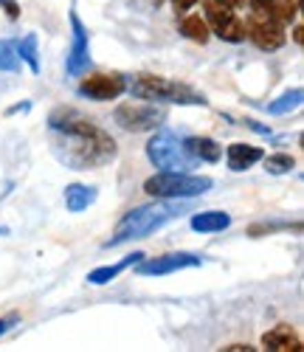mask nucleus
Wrapping results in <instances>:
<instances>
[{
	"label": "nucleus",
	"instance_id": "obj_1",
	"mask_svg": "<svg viewBox=\"0 0 304 352\" xmlns=\"http://www.w3.org/2000/svg\"><path fill=\"white\" fill-rule=\"evenodd\" d=\"M51 150L68 169H102L116 155V138L76 107H56L48 113Z\"/></svg>",
	"mask_w": 304,
	"mask_h": 352
},
{
	"label": "nucleus",
	"instance_id": "obj_2",
	"mask_svg": "<svg viewBox=\"0 0 304 352\" xmlns=\"http://www.w3.org/2000/svg\"><path fill=\"white\" fill-rule=\"evenodd\" d=\"M184 214V206L180 200H161L155 197V203H146V206H135L130 209L124 217L116 223V231L113 237L105 243V248H116V245H124L130 240H141V237H149L152 231L164 228L166 223L177 220Z\"/></svg>",
	"mask_w": 304,
	"mask_h": 352
},
{
	"label": "nucleus",
	"instance_id": "obj_3",
	"mask_svg": "<svg viewBox=\"0 0 304 352\" xmlns=\"http://www.w3.org/2000/svg\"><path fill=\"white\" fill-rule=\"evenodd\" d=\"M127 91L135 99L144 102H155V104H189V107H206L208 99L195 91L186 82H175L166 76H155V74H138L133 79H127Z\"/></svg>",
	"mask_w": 304,
	"mask_h": 352
},
{
	"label": "nucleus",
	"instance_id": "obj_4",
	"mask_svg": "<svg viewBox=\"0 0 304 352\" xmlns=\"http://www.w3.org/2000/svg\"><path fill=\"white\" fill-rule=\"evenodd\" d=\"M144 153L158 172H189L197 166V161L186 150L184 138L172 130H164V127L161 130L155 127V133H152V138L144 146Z\"/></svg>",
	"mask_w": 304,
	"mask_h": 352
},
{
	"label": "nucleus",
	"instance_id": "obj_5",
	"mask_svg": "<svg viewBox=\"0 0 304 352\" xmlns=\"http://www.w3.org/2000/svg\"><path fill=\"white\" fill-rule=\"evenodd\" d=\"M215 181L206 175H189V172H158L152 178L144 181V192L149 197H161V200H189L206 195Z\"/></svg>",
	"mask_w": 304,
	"mask_h": 352
},
{
	"label": "nucleus",
	"instance_id": "obj_6",
	"mask_svg": "<svg viewBox=\"0 0 304 352\" xmlns=\"http://www.w3.org/2000/svg\"><path fill=\"white\" fill-rule=\"evenodd\" d=\"M113 122L127 133H149L166 122V110L155 102H124L113 110Z\"/></svg>",
	"mask_w": 304,
	"mask_h": 352
},
{
	"label": "nucleus",
	"instance_id": "obj_7",
	"mask_svg": "<svg viewBox=\"0 0 304 352\" xmlns=\"http://www.w3.org/2000/svg\"><path fill=\"white\" fill-rule=\"evenodd\" d=\"M203 9H206V25L208 32L220 37L223 43H246V23L239 20L237 9H228L223 3H215V0H203Z\"/></svg>",
	"mask_w": 304,
	"mask_h": 352
},
{
	"label": "nucleus",
	"instance_id": "obj_8",
	"mask_svg": "<svg viewBox=\"0 0 304 352\" xmlns=\"http://www.w3.org/2000/svg\"><path fill=\"white\" fill-rule=\"evenodd\" d=\"M246 37L259 48V51H279L285 43H287V34H285V25L279 20H273L262 12H254L248 14L246 20Z\"/></svg>",
	"mask_w": 304,
	"mask_h": 352
},
{
	"label": "nucleus",
	"instance_id": "obj_9",
	"mask_svg": "<svg viewBox=\"0 0 304 352\" xmlns=\"http://www.w3.org/2000/svg\"><path fill=\"white\" fill-rule=\"evenodd\" d=\"M203 256L192 254V251H175V254H164V256H152V259H141L135 262V274L138 276H169L177 271H189V268H200Z\"/></svg>",
	"mask_w": 304,
	"mask_h": 352
},
{
	"label": "nucleus",
	"instance_id": "obj_10",
	"mask_svg": "<svg viewBox=\"0 0 304 352\" xmlns=\"http://www.w3.org/2000/svg\"><path fill=\"white\" fill-rule=\"evenodd\" d=\"M76 94L90 102H110L127 94L124 74H90L76 85Z\"/></svg>",
	"mask_w": 304,
	"mask_h": 352
},
{
	"label": "nucleus",
	"instance_id": "obj_11",
	"mask_svg": "<svg viewBox=\"0 0 304 352\" xmlns=\"http://www.w3.org/2000/svg\"><path fill=\"white\" fill-rule=\"evenodd\" d=\"M90 65V37H87V25L79 20L76 12H71V51L65 60V71L71 76H82Z\"/></svg>",
	"mask_w": 304,
	"mask_h": 352
},
{
	"label": "nucleus",
	"instance_id": "obj_12",
	"mask_svg": "<svg viewBox=\"0 0 304 352\" xmlns=\"http://www.w3.org/2000/svg\"><path fill=\"white\" fill-rule=\"evenodd\" d=\"M265 155L262 146L257 144H246V141H234L228 144V150H226V164L231 172H248L254 164H259Z\"/></svg>",
	"mask_w": 304,
	"mask_h": 352
},
{
	"label": "nucleus",
	"instance_id": "obj_13",
	"mask_svg": "<svg viewBox=\"0 0 304 352\" xmlns=\"http://www.w3.org/2000/svg\"><path fill=\"white\" fill-rule=\"evenodd\" d=\"M262 349H268V352H301V336L290 324H276L262 336Z\"/></svg>",
	"mask_w": 304,
	"mask_h": 352
},
{
	"label": "nucleus",
	"instance_id": "obj_14",
	"mask_svg": "<svg viewBox=\"0 0 304 352\" xmlns=\"http://www.w3.org/2000/svg\"><path fill=\"white\" fill-rule=\"evenodd\" d=\"M251 9L262 12L273 20H279L282 25H287L298 14V0H251Z\"/></svg>",
	"mask_w": 304,
	"mask_h": 352
},
{
	"label": "nucleus",
	"instance_id": "obj_15",
	"mask_svg": "<svg viewBox=\"0 0 304 352\" xmlns=\"http://www.w3.org/2000/svg\"><path fill=\"white\" fill-rule=\"evenodd\" d=\"M186 144V150L195 161H206V164H217L223 158V146L215 141V138H208V135H189L184 138Z\"/></svg>",
	"mask_w": 304,
	"mask_h": 352
},
{
	"label": "nucleus",
	"instance_id": "obj_16",
	"mask_svg": "<svg viewBox=\"0 0 304 352\" xmlns=\"http://www.w3.org/2000/svg\"><path fill=\"white\" fill-rule=\"evenodd\" d=\"M99 197V189L96 186H87V184H68L65 186V209L71 214H79L85 212L87 206H94Z\"/></svg>",
	"mask_w": 304,
	"mask_h": 352
},
{
	"label": "nucleus",
	"instance_id": "obj_17",
	"mask_svg": "<svg viewBox=\"0 0 304 352\" xmlns=\"http://www.w3.org/2000/svg\"><path fill=\"white\" fill-rule=\"evenodd\" d=\"M189 226L197 234H220V231H226L231 226V214L228 212H217V209L197 212V214H192Z\"/></svg>",
	"mask_w": 304,
	"mask_h": 352
},
{
	"label": "nucleus",
	"instance_id": "obj_18",
	"mask_svg": "<svg viewBox=\"0 0 304 352\" xmlns=\"http://www.w3.org/2000/svg\"><path fill=\"white\" fill-rule=\"evenodd\" d=\"M144 259V254L141 251H135V254H130V256H124L121 262H113V265H102V268H94L87 274V285H107V282H113L116 276H121L127 268H133L135 262H141Z\"/></svg>",
	"mask_w": 304,
	"mask_h": 352
},
{
	"label": "nucleus",
	"instance_id": "obj_19",
	"mask_svg": "<svg viewBox=\"0 0 304 352\" xmlns=\"http://www.w3.org/2000/svg\"><path fill=\"white\" fill-rule=\"evenodd\" d=\"M177 32L184 34L186 40L200 43V45H206V43H208V37H211L208 25H206V20H203L200 14H184V20H180V25H177Z\"/></svg>",
	"mask_w": 304,
	"mask_h": 352
},
{
	"label": "nucleus",
	"instance_id": "obj_20",
	"mask_svg": "<svg viewBox=\"0 0 304 352\" xmlns=\"http://www.w3.org/2000/svg\"><path fill=\"white\" fill-rule=\"evenodd\" d=\"M301 99H304V91H301V87H293V91H285L279 99H273L268 104V113L270 116H287V113L301 107Z\"/></svg>",
	"mask_w": 304,
	"mask_h": 352
},
{
	"label": "nucleus",
	"instance_id": "obj_21",
	"mask_svg": "<svg viewBox=\"0 0 304 352\" xmlns=\"http://www.w3.org/2000/svg\"><path fill=\"white\" fill-rule=\"evenodd\" d=\"M20 63L28 65V71L32 74H40V60H37V34H25L17 45H14Z\"/></svg>",
	"mask_w": 304,
	"mask_h": 352
},
{
	"label": "nucleus",
	"instance_id": "obj_22",
	"mask_svg": "<svg viewBox=\"0 0 304 352\" xmlns=\"http://www.w3.org/2000/svg\"><path fill=\"white\" fill-rule=\"evenodd\" d=\"M265 161V172L268 175H290L296 166V158L287 153H273V155H262Z\"/></svg>",
	"mask_w": 304,
	"mask_h": 352
},
{
	"label": "nucleus",
	"instance_id": "obj_23",
	"mask_svg": "<svg viewBox=\"0 0 304 352\" xmlns=\"http://www.w3.org/2000/svg\"><path fill=\"white\" fill-rule=\"evenodd\" d=\"M20 56L9 40H0V74H17L20 71Z\"/></svg>",
	"mask_w": 304,
	"mask_h": 352
},
{
	"label": "nucleus",
	"instance_id": "obj_24",
	"mask_svg": "<svg viewBox=\"0 0 304 352\" xmlns=\"http://www.w3.org/2000/svg\"><path fill=\"white\" fill-rule=\"evenodd\" d=\"M298 231L301 226L298 223H287V220H282V223H276V220H270V223H254L251 228H248V234L251 237H265V234H273V231Z\"/></svg>",
	"mask_w": 304,
	"mask_h": 352
},
{
	"label": "nucleus",
	"instance_id": "obj_25",
	"mask_svg": "<svg viewBox=\"0 0 304 352\" xmlns=\"http://www.w3.org/2000/svg\"><path fill=\"white\" fill-rule=\"evenodd\" d=\"M0 6H3V12H6L9 20H17L20 17V3H17V0H0Z\"/></svg>",
	"mask_w": 304,
	"mask_h": 352
},
{
	"label": "nucleus",
	"instance_id": "obj_26",
	"mask_svg": "<svg viewBox=\"0 0 304 352\" xmlns=\"http://www.w3.org/2000/svg\"><path fill=\"white\" fill-rule=\"evenodd\" d=\"M17 321H20V316H17V313H9V316H3V318H0V336H3V333H9V330L17 324Z\"/></svg>",
	"mask_w": 304,
	"mask_h": 352
},
{
	"label": "nucleus",
	"instance_id": "obj_27",
	"mask_svg": "<svg viewBox=\"0 0 304 352\" xmlns=\"http://www.w3.org/2000/svg\"><path fill=\"white\" fill-rule=\"evenodd\" d=\"M195 3H197V0H172V6H175L177 14H186L189 9H195Z\"/></svg>",
	"mask_w": 304,
	"mask_h": 352
},
{
	"label": "nucleus",
	"instance_id": "obj_28",
	"mask_svg": "<svg viewBox=\"0 0 304 352\" xmlns=\"http://www.w3.org/2000/svg\"><path fill=\"white\" fill-rule=\"evenodd\" d=\"M215 3H223L228 9H242V6H246V0H215Z\"/></svg>",
	"mask_w": 304,
	"mask_h": 352
},
{
	"label": "nucleus",
	"instance_id": "obj_29",
	"mask_svg": "<svg viewBox=\"0 0 304 352\" xmlns=\"http://www.w3.org/2000/svg\"><path fill=\"white\" fill-rule=\"evenodd\" d=\"M223 349H228V352H251L254 346H248V344H228V346H223Z\"/></svg>",
	"mask_w": 304,
	"mask_h": 352
},
{
	"label": "nucleus",
	"instance_id": "obj_30",
	"mask_svg": "<svg viewBox=\"0 0 304 352\" xmlns=\"http://www.w3.org/2000/svg\"><path fill=\"white\" fill-rule=\"evenodd\" d=\"M301 32H304V28H301V25H296V28H293V40H296L298 45H301V37H304Z\"/></svg>",
	"mask_w": 304,
	"mask_h": 352
}]
</instances>
